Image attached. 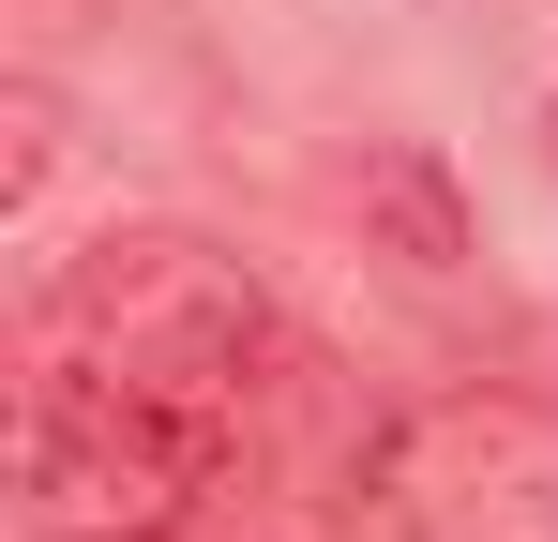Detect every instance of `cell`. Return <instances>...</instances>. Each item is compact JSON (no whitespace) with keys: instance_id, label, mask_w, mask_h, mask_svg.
<instances>
[{"instance_id":"cell-1","label":"cell","mask_w":558,"mask_h":542,"mask_svg":"<svg viewBox=\"0 0 558 542\" xmlns=\"http://www.w3.org/2000/svg\"><path fill=\"white\" fill-rule=\"evenodd\" d=\"M15 467L46 542H182L227 467H242V392H167V377H92V361H31Z\"/></svg>"},{"instance_id":"cell-4","label":"cell","mask_w":558,"mask_h":542,"mask_svg":"<svg viewBox=\"0 0 558 542\" xmlns=\"http://www.w3.org/2000/svg\"><path fill=\"white\" fill-rule=\"evenodd\" d=\"M363 211H377V226H392V242H408L423 271H453V257H468V226H453V181H438V151H377V167H363Z\"/></svg>"},{"instance_id":"cell-2","label":"cell","mask_w":558,"mask_h":542,"mask_svg":"<svg viewBox=\"0 0 558 542\" xmlns=\"http://www.w3.org/2000/svg\"><path fill=\"white\" fill-rule=\"evenodd\" d=\"M31 361H92V377H167V392H242V407H257L272 301L211 257V242H182V226H106L92 257L46 271Z\"/></svg>"},{"instance_id":"cell-5","label":"cell","mask_w":558,"mask_h":542,"mask_svg":"<svg viewBox=\"0 0 558 542\" xmlns=\"http://www.w3.org/2000/svg\"><path fill=\"white\" fill-rule=\"evenodd\" d=\"M0 136H15V151H0V196H46V151H61V136H46V90H15Z\"/></svg>"},{"instance_id":"cell-3","label":"cell","mask_w":558,"mask_h":542,"mask_svg":"<svg viewBox=\"0 0 558 542\" xmlns=\"http://www.w3.org/2000/svg\"><path fill=\"white\" fill-rule=\"evenodd\" d=\"M348 542H558V407L544 392H438L363 452Z\"/></svg>"},{"instance_id":"cell-6","label":"cell","mask_w":558,"mask_h":542,"mask_svg":"<svg viewBox=\"0 0 558 542\" xmlns=\"http://www.w3.org/2000/svg\"><path fill=\"white\" fill-rule=\"evenodd\" d=\"M544 136H558V106H544Z\"/></svg>"}]
</instances>
